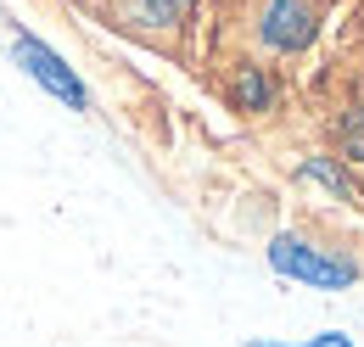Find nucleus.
<instances>
[{"instance_id":"nucleus-8","label":"nucleus","mask_w":364,"mask_h":347,"mask_svg":"<svg viewBox=\"0 0 364 347\" xmlns=\"http://www.w3.org/2000/svg\"><path fill=\"white\" fill-rule=\"evenodd\" d=\"M309 347H353V342H348L342 331H325V336H314V342H309Z\"/></svg>"},{"instance_id":"nucleus-2","label":"nucleus","mask_w":364,"mask_h":347,"mask_svg":"<svg viewBox=\"0 0 364 347\" xmlns=\"http://www.w3.org/2000/svg\"><path fill=\"white\" fill-rule=\"evenodd\" d=\"M11 56H17V68L34 79V85L46 90V95H56V101H68L73 112H90V90L79 85V73L50 50V45H40L34 34H11Z\"/></svg>"},{"instance_id":"nucleus-4","label":"nucleus","mask_w":364,"mask_h":347,"mask_svg":"<svg viewBox=\"0 0 364 347\" xmlns=\"http://www.w3.org/2000/svg\"><path fill=\"white\" fill-rule=\"evenodd\" d=\"M230 107H235V112H269L274 107V79L264 73V68L241 62L235 79H230Z\"/></svg>"},{"instance_id":"nucleus-6","label":"nucleus","mask_w":364,"mask_h":347,"mask_svg":"<svg viewBox=\"0 0 364 347\" xmlns=\"http://www.w3.org/2000/svg\"><path fill=\"white\" fill-rule=\"evenodd\" d=\"M191 6H196V0H135V17H140V23H157V28H168V23H180Z\"/></svg>"},{"instance_id":"nucleus-5","label":"nucleus","mask_w":364,"mask_h":347,"mask_svg":"<svg viewBox=\"0 0 364 347\" xmlns=\"http://www.w3.org/2000/svg\"><path fill=\"white\" fill-rule=\"evenodd\" d=\"M297 174H303V179H319V185H325V191H331L336 202H353V185H348V174H342V169H331L325 157H309V163H303Z\"/></svg>"},{"instance_id":"nucleus-1","label":"nucleus","mask_w":364,"mask_h":347,"mask_svg":"<svg viewBox=\"0 0 364 347\" xmlns=\"http://www.w3.org/2000/svg\"><path fill=\"white\" fill-rule=\"evenodd\" d=\"M269 269L286 274V280L314 286V292H342V286L359 280V263L353 258H336V252H325V247L303 241V235H274L269 241Z\"/></svg>"},{"instance_id":"nucleus-3","label":"nucleus","mask_w":364,"mask_h":347,"mask_svg":"<svg viewBox=\"0 0 364 347\" xmlns=\"http://www.w3.org/2000/svg\"><path fill=\"white\" fill-rule=\"evenodd\" d=\"M314 34H319V11L309 0H264V11H258V40L269 45L274 56L309 50Z\"/></svg>"},{"instance_id":"nucleus-7","label":"nucleus","mask_w":364,"mask_h":347,"mask_svg":"<svg viewBox=\"0 0 364 347\" xmlns=\"http://www.w3.org/2000/svg\"><path fill=\"white\" fill-rule=\"evenodd\" d=\"M336 146H342V157H348V163H364V107H353V112L342 118Z\"/></svg>"}]
</instances>
